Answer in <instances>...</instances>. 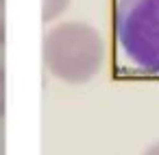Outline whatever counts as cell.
Here are the masks:
<instances>
[{
    "label": "cell",
    "mask_w": 159,
    "mask_h": 155,
    "mask_svg": "<svg viewBox=\"0 0 159 155\" xmlns=\"http://www.w3.org/2000/svg\"><path fill=\"white\" fill-rule=\"evenodd\" d=\"M105 40L98 29L83 20L57 22L42 42L46 70L66 85L89 83L105 63Z\"/></svg>",
    "instance_id": "cell-1"
},
{
    "label": "cell",
    "mask_w": 159,
    "mask_h": 155,
    "mask_svg": "<svg viewBox=\"0 0 159 155\" xmlns=\"http://www.w3.org/2000/svg\"><path fill=\"white\" fill-rule=\"evenodd\" d=\"M113 37L137 72L159 77V0H116Z\"/></svg>",
    "instance_id": "cell-2"
},
{
    "label": "cell",
    "mask_w": 159,
    "mask_h": 155,
    "mask_svg": "<svg viewBox=\"0 0 159 155\" xmlns=\"http://www.w3.org/2000/svg\"><path fill=\"white\" fill-rule=\"evenodd\" d=\"M70 2L72 0H42V20L48 22V24L59 20L68 11Z\"/></svg>",
    "instance_id": "cell-3"
},
{
    "label": "cell",
    "mask_w": 159,
    "mask_h": 155,
    "mask_svg": "<svg viewBox=\"0 0 159 155\" xmlns=\"http://www.w3.org/2000/svg\"><path fill=\"white\" fill-rule=\"evenodd\" d=\"M7 114V72L0 66V120Z\"/></svg>",
    "instance_id": "cell-4"
},
{
    "label": "cell",
    "mask_w": 159,
    "mask_h": 155,
    "mask_svg": "<svg viewBox=\"0 0 159 155\" xmlns=\"http://www.w3.org/2000/svg\"><path fill=\"white\" fill-rule=\"evenodd\" d=\"M7 42V0H0V46Z\"/></svg>",
    "instance_id": "cell-5"
},
{
    "label": "cell",
    "mask_w": 159,
    "mask_h": 155,
    "mask_svg": "<svg viewBox=\"0 0 159 155\" xmlns=\"http://www.w3.org/2000/svg\"><path fill=\"white\" fill-rule=\"evenodd\" d=\"M142 155H159V140H157V142H152L150 146H146V151H144Z\"/></svg>",
    "instance_id": "cell-6"
}]
</instances>
